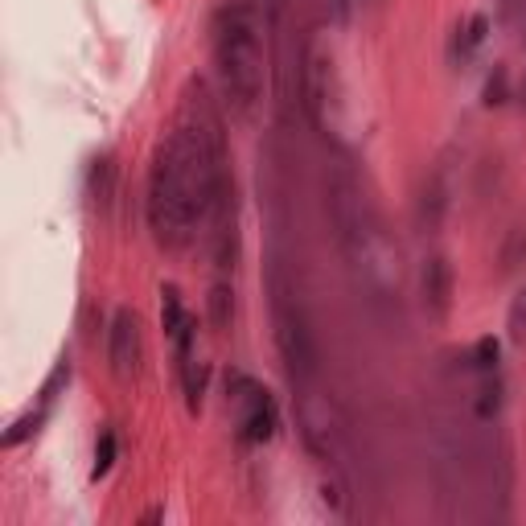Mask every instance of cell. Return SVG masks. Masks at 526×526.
Masks as SVG:
<instances>
[{
  "mask_svg": "<svg viewBox=\"0 0 526 526\" xmlns=\"http://www.w3.org/2000/svg\"><path fill=\"white\" fill-rule=\"evenodd\" d=\"M276 346H280V358H284V366H288V374H292L296 383L313 379L317 346H313L309 325H305V317H300V309H292L288 300H280V305H276Z\"/></svg>",
  "mask_w": 526,
  "mask_h": 526,
  "instance_id": "3",
  "label": "cell"
},
{
  "mask_svg": "<svg viewBox=\"0 0 526 526\" xmlns=\"http://www.w3.org/2000/svg\"><path fill=\"white\" fill-rule=\"evenodd\" d=\"M424 292H428V300L436 305V313H444V305H448V268H444V259H432V263H428Z\"/></svg>",
  "mask_w": 526,
  "mask_h": 526,
  "instance_id": "6",
  "label": "cell"
},
{
  "mask_svg": "<svg viewBox=\"0 0 526 526\" xmlns=\"http://www.w3.org/2000/svg\"><path fill=\"white\" fill-rule=\"evenodd\" d=\"M107 358H111V370H116L120 379H132L140 370V321L132 313H116V321H111Z\"/></svg>",
  "mask_w": 526,
  "mask_h": 526,
  "instance_id": "5",
  "label": "cell"
},
{
  "mask_svg": "<svg viewBox=\"0 0 526 526\" xmlns=\"http://www.w3.org/2000/svg\"><path fill=\"white\" fill-rule=\"evenodd\" d=\"M214 66L222 79V95L239 111L251 116L263 91V42H259V21L247 0H227L214 13Z\"/></svg>",
  "mask_w": 526,
  "mask_h": 526,
  "instance_id": "2",
  "label": "cell"
},
{
  "mask_svg": "<svg viewBox=\"0 0 526 526\" xmlns=\"http://www.w3.org/2000/svg\"><path fill=\"white\" fill-rule=\"evenodd\" d=\"M498 362V342L494 337H485V342L477 346V366H494Z\"/></svg>",
  "mask_w": 526,
  "mask_h": 526,
  "instance_id": "10",
  "label": "cell"
},
{
  "mask_svg": "<svg viewBox=\"0 0 526 526\" xmlns=\"http://www.w3.org/2000/svg\"><path fill=\"white\" fill-rule=\"evenodd\" d=\"M210 120L181 124L157 148L148 173V227L161 247H185L202 222L227 206V173H222V144Z\"/></svg>",
  "mask_w": 526,
  "mask_h": 526,
  "instance_id": "1",
  "label": "cell"
},
{
  "mask_svg": "<svg viewBox=\"0 0 526 526\" xmlns=\"http://www.w3.org/2000/svg\"><path fill=\"white\" fill-rule=\"evenodd\" d=\"M239 391L243 395H235V399H239V432H243V440H251V444L272 440L276 428H280L276 399L263 391L259 383H251V379H239Z\"/></svg>",
  "mask_w": 526,
  "mask_h": 526,
  "instance_id": "4",
  "label": "cell"
},
{
  "mask_svg": "<svg viewBox=\"0 0 526 526\" xmlns=\"http://www.w3.org/2000/svg\"><path fill=\"white\" fill-rule=\"evenodd\" d=\"M111 465H116V432H103L99 436V444H95V477H103Z\"/></svg>",
  "mask_w": 526,
  "mask_h": 526,
  "instance_id": "7",
  "label": "cell"
},
{
  "mask_svg": "<svg viewBox=\"0 0 526 526\" xmlns=\"http://www.w3.org/2000/svg\"><path fill=\"white\" fill-rule=\"evenodd\" d=\"M210 321H214L218 329H222V325L231 321V292L222 288V284H218V288L210 292Z\"/></svg>",
  "mask_w": 526,
  "mask_h": 526,
  "instance_id": "8",
  "label": "cell"
},
{
  "mask_svg": "<svg viewBox=\"0 0 526 526\" xmlns=\"http://www.w3.org/2000/svg\"><path fill=\"white\" fill-rule=\"evenodd\" d=\"M510 337L514 342H526V288L514 296V305H510Z\"/></svg>",
  "mask_w": 526,
  "mask_h": 526,
  "instance_id": "9",
  "label": "cell"
}]
</instances>
